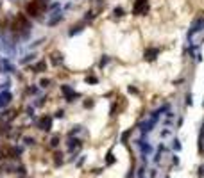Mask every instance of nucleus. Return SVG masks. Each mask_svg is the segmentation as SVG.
Listing matches in <instances>:
<instances>
[{
  "label": "nucleus",
  "mask_w": 204,
  "mask_h": 178,
  "mask_svg": "<svg viewBox=\"0 0 204 178\" xmlns=\"http://www.w3.org/2000/svg\"><path fill=\"white\" fill-rule=\"evenodd\" d=\"M59 89H61L63 98H65L68 103H73V102H77V100L81 98V93H77L70 84H61V85H59Z\"/></svg>",
  "instance_id": "nucleus-2"
},
{
  "label": "nucleus",
  "mask_w": 204,
  "mask_h": 178,
  "mask_svg": "<svg viewBox=\"0 0 204 178\" xmlns=\"http://www.w3.org/2000/svg\"><path fill=\"white\" fill-rule=\"evenodd\" d=\"M9 2H13V4H16V2H20V0H9Z\"/></svg>",
  "instance_id": "nucleus-44"
},
{
  "label": "nucleus",
  "mask_w": 204,
  "mask_h": 178,
  "mask_svg": "<svg viewBox=\"0 0 204 178\" xmlns=\"http://www.w3.org/2000/svg\"><path fill=\"white\" fill-rule=\"evenodd\" d=\"M23 142H25L27 146H34V144H36V139H34V137H29V135H27V137H23Z\"/></svg>",
  "instance_id": "nucleus-34"
},
{
  "label": "nucleus",
  "mask_w": 204,
  "mask_h": 178,
  "mask_svg": "<svg viewBox=\"0 0 204 178\" xmlns=\"http://www.w3.org/2000/svg\"><path fill=\"white\" fill-rule=\"evenodd\" d=\"M0 71L4 73V75H13L16 73V66L13 64V59H9V57H0Z\"/></svg>",
  "instance_id": "nucleus-7"
},
{
  "label": "nucleus",
  "mask_w": 204,
  "mask_h": 178,
  "mask_svg": "<svg viewBox=\"0 0 204 178\" xmlns=\"http://www.w3.org/2000/svg\"><path fill=\"white\" fill-rule=\"evenodd\" d=\"M84 162H86V155H82V157L79 158V160H77V167H81V166H82Z\"/></svg>",
  "instance_id": "nucleus-39"
},
{
  "label": "nucleus",
  "mask_w": 204,
  "mask_h": 178,
  "mask_svg": "<svg viewBox=\"0 0 204 178\" xmlns=\"http://www.w3.org/2000/svg\"><path fill=\"white\" fill-rule=\"evenodd\" d=\"M84 82H86V84H99V78L95 77V75H88V77L84 78Z\"/></svg>",
  "instance_id": "nucleus-29"
},
{
  "label": "nucleus",
  "mask_w": 204,
  "mask_h": 178,
  "mask_svg": "<svg viewBox=\"0 0 204 178\" xmlns=\"http://www.w3.org/2000/svg\"><path fill=\"white\" fill-rule=\"evenodd\" d=\"M49 4H50V0H29V2L25 4V11H23V13L27 14L30 20L39 21L43 18V14L47 13Z\"/></svg>",
  "instance_id": "nucleus-1"
},
{
  "label": "nucleus",
  "mask_w": 204,
  "mask_h": 178,
  "mask_svg": "<svg viewBox=\"0 0 204 178\" xmlns=\"http://www.w3.org/2000/svg\"><path fill=\"white\" fill-rule=\"evenodd\" d=\"M127 91H129V94H140V89L138 87H134V85H129Z\"/></svg>",
  "instance_id": "nucleus-37"
},
{
  "label": "nucleus",
  "mask_w": 204,
  "mask_h": 178,
  "mask_svg": "<svg viewBox=\"0 0 204 178\" xmlns=\"http://www.w3.org/2000/svg\"><path fill=\"white\" fill-rule=\"evenodd\" d=\"M158 55H160V48H154V46H149V48L145 50V54H143L145 61H149V63L156 61V59H158Z\"/></svg>",
  "instance_id": "nucleus-14"
},
{
  "label": "nucleus",
  "mask_w": 204,
  "mask_h": 178,
  "mask_svg": "<svg viewBox=\"0 0 204 178\" xmlns=\"http://www.w3.org/2000/svg\"><path fill=\"white\" fill-rule=\"evenodd\" d=\"M25 94H30V96H38L39 94V87L38 84H29L25 87Z\"/></svg>",
  "instance_id": "nucleus-17"
},
{
  "label": "nucleus",
  "mask_w": 204,
  "mask_h": 178,
  "mask_svg": "<svg viewBox=\"0 0 204 178\" xmlns=\"http://www.w3.org/2000/svg\"><path fill=\"white\" fill-rule=\"evenodd\" d=\"M65 20V11L61 9V11H56V13H52L49 14V20H47V27L49 28H54V27H58L61 21Z\"/></svg>",
  "instance_id": "nucleus-8"
},
{
  "label": "nucleus",
  "mask_w": 204,
  "mask_h": 178,
  "mask_svg": "<svg viewBox=\"0 0 204 178\" xmlns=\"http://www.w3.org/2000/svg\"><path fill=\"white\" fill-rule=\"evenodd\" d=\"M95 18H97V13H95L93 9H90V11H86V13H84V16H82V21H84V23H91Z\"/></svg>",
  "instance_id": "nucleus-18"
},
{
  "label": "nucleus",
  "mask_w": 204,
  "mask_h": 178,
  "mask_svg": "<svg viewBox=\"0 0 204 178\" xmlns=\"http://www.w3.org/2000/svg\"><path fill=\"white\" fill-rule=\"evenodd\" d=\"M61 9H63V6H61V2H59V0H50L47 13L52 14V13H56V11H61Z\"/></svg>",
  "instance_id": "nucleus-16"
},
{
  "label": "nucleus",
  "mask_w": 204,
  "mask_h": 178,
  "mask_svg": "<svg viewBox=\"0 0 204 178\" xmlns=\"http://www.w3.org/2000/svg\"><path fill=\"white\" fill-rule=\"evenodd\" d=\"M54 118H56V119H61V118H65V111H63V109H59L58 112L54 114Z\"/></svg>",
  "instance_id": "nucleus-38"
},
{
  "label": "nucleus",
  "mask_w": 204,
  "mask_h": 178,
  "mask_svg": "<svg viewBox=\"0 0 204 178\" xmlns=\"http://www.w3.org/2000/svg\"><path fill=\"white\" fill-rule=\"evenodd\" d=\"M36 128H39L41 132H50L52 130V123H54V118L50 114H43L41 118H36Z\"/></svg>",
  "instance_id": "nucleus-3"
},
{
  "label": "nucleus",
  "mask_w": 204,
  "mask_h": 178,
  "mask_svg": "<svg viewBox=\"0 0 204 178\" xmlns=\"http://www.w3.org/2000/svg\"><path fill=\"white\" fill-rule=\"evenodd\" d=\"M113 14H115L117 18H122V16H125V9L124 7H120V6H117L115 9H113Z\"/></svg>",
  "instance_id": "nucleus-25"
},
{
  "label": "nucleus",
  "mask_w": 204,
  "mask_h": 178,
  "mask_svg": "<svg viewBox=\"0 0 204 178\" xmlns=\"http://www.w3.org/2000/svg\"><path fill=\"white\" fill-rule=\"evenodd\" d=\"M201 32H204V16H199L197 20H193V23H192V27H190L188 30V41H192L193 39V36L195 34H201Z\"/></svg>",
  "instance_id": "nucleus-6"
},
{
  "label": "nucleus",
  "mask_w": 204,
  "mask_h": 178,
  "mask_svg": "<svg viewBox=\"0 0 204 178\" xmlns=\"http://www.w3.org/2000/svg\"><path fill=\"white\" fill-rule=\"evenodd\" d=\"M43 41H45V37H39V39H36V41L29 43V50H34V48H38V46H41Z\"/></svg>",
  "instance_id": "nucleus-26"
},
{
  "label": "nucleus",
  "mask_w": 204,
  "mask_h": 178,
  "mask_svg": "<svg viewBox=\"0 0 204 178\" xmlns=\"http://www.w3.org/2000/svg\"><path fill=\"white\" fill-rule=\"evenodd\" d=\"M4 151H6V158H9V160H18L23 153V148L20 144H9V146L4 148Z\"/></svg>",
  "instance_id": "nucleus-5"
},
{
  "label": "nucleus",
  "mask_w": 204,
  "mask_h": 178,
  "mask_svg": "<svg viewBox=\"0 0 204 178\" xmlns=\"http://www.w3.org/2000/svg\"><path fill=\"white\" fill-rule=\"evenodd\" d=\"M59 141H61V139H59V135H58V134L52 135L50 141H49V146H50V148H58V146H59Z\"/></svg>",
  "instance_id": "nucleus-23"
},
{
  "label": "nucleus",
  "mask_w": 204,
  "mask_h": 178,
  "mask_svg": "<svg viewBox=\"0 0 204 178\" xmlns=\"http://www.w3.org/2000/svg\"><path fill=\"white\" fill-rule=\"evenodd\" d=\"M84 27H86V23H84V21H81V23H77V25H72L70 30H68V37H73V36L81 34V32L84 30Z\"/></svg>",
  "instance_id": "nucleus-15"
},
{
  "label": "nucleus",
  "mask_w": 204,
  "mask_h": 178,
  "mask_svg": "<svg viewBox=\"0 0 204 178\" xmlns=\"http://www.w3.org/2000/svg\"><path fill=\"white\" fill-rule=\"evenodd\" d=\"M106 164H115V155H113V151H108V155H106Z\"/></svg>",
  "instance_id": "nucleus-35"
},
{
  "label": "nucleus",
  "mask_w": 204,
  "mask_h": 178,
  "mask_svg": "<svg viewBox=\"0 0 204 178\" xmlns=\"http://www.w3.org/2000/svg\"><path fill=\"white\" fill-rule=\"evenodd\" d=\"M131 132H132V130H125L124 134L120 135V142H124V144H125V142H127V139H129V135H131Z\"/></svg>",
  "instance_id": "nucleus-33"
},
{
  "label": "nucleus",
  "mask_w": 204,
  "mask_h": 178,
  "mask_svg": "<svg viewBox=\"0 0 204 178\" xmlns=\"http://www.w3.org/2000/svg\"><path fill=\"white\" fill-rule=\"evenodd\" d=\"M25 114H27L29 118H32V119L36 121V109H34V107H32V105H29V107H27V109H25Z\"/></svg>",
  "instance_id": "nucleus-27"
},
{
  "label": "nucleus",
  "mask_w": 204,
  "mask_h": 178,
  "mask_svg": "<svg viewBox=\"0 0 204 178\" xmlns=\"http://www.w3.org/2000/svg\"><path fill=\"white\" fill-rule=\"evenodd\" d=\"M72 7H73V2H68V4H65V6H63V11H70Z\"/></svg>",
  "instance_id": "nucleus-40"
},
{
  "label": "nucleus",
  "mask_w": 204,
  "mask_h": 178,
  "mask_svg": "<svg viewBox=\"0 0 204 178\" xmlns=\"http://www.w3.org/2000/svg\"><path fill=\"white\" fill-rule=\"evenodd\" d=\"M109 63H111V57H109V55H102V57H100V63H99V68H100V70H104V68H106Z\"/></svg>",
  "instance_id": "nucleus-22"
},
{
  "label": "nucleus",
  "mask_w": 204,
  "mask_h": 178,
  "mask_svg": "<svg viewBox=\"0 0 204 178\" xmlns=\"http://www.w3.org/2000/svg\"><path fill=\"white\" fill-rule=\"evenodd\" d=\"M13 102V93L7 89H2L0 91V109H7Z\"/></svg>",
  "instance_id": "nucleus-10"
},
{
  "label": "nucleus",
  "mask_w": 204,
  "mask_h": 178,
  "mask_svg": "<svg viewBox=\"0 0 204 178\" xmlns=\"http://www.w3.org/2000/svg\"><path fill=\"white\" fill-rule=\"evenodd\" d=\"M163 151H165V144H160V146H158V151H156V155H154V164L161 162V155H163Z\"/></svg>",
  "instance_id": "nucleus-19"
},
{
  "label": "nucleus",
  "mask_w": 204,
  "mask_h": 178,
  "mask_svg": "<svg viewBox=\"0 0 204 178\" xmlns=\"http://www.w3.org/2000/svg\"><path fill=\"white\" fill-rule=\"evenodd\" d=\"M63 153H61V151H56V153H54V164H56V166H61V164H63Z\"/></svg>",
  "instance_id": "nucleus-24"
},
{
  "label": "nucleus",
  "mask_w": 204,
  "mask_h": 178,
  "mask_svg": "<svg viewBox=\"0 0 204 178\" xmlns=\"http://www.w3.org/2000/svg\"><path fill=\"white\" fill-rule=\"evenodd\" d=\"M49 63H50L54 68H58V66H61V64L65 63V57H63L61 52H52L50 55H49Z\"/></svg>",
  "instance_id": "nucleus-12"
},
{
  "label": "nucleus",
  "mask_w": 204,
  "mask_h": 178,
  "mask_svg": "<svg viewBox=\"0 0 204 178\" xmlns=\"http://www.w3.org/2000/svg\"><path fill=\"white\" fill-rule=\"evenodd\" d=\"M81 130H82V127H81V125H75V127H73L70 132H68V137H75V135L79 134Z\"/></svg>",
  "instance_id": "nucleus-28"
},
{
  "label": "nucleus",
  "mask_w": 204,
  "mask_h": 178,
  "mask_svg": "<svg viewBox=\"0 0 204 178\" xmlns=\"http://www.w3.org/2000/svg\"><path fill=\"white\" fill-rule=\"evenodd\" d=\"M117 111H118V102L115 100L113 105H111V109H109V116H117Z\"/></svg>",
  "instance_id": "nucleus-32"
},
{
  "label": "nucleus",
  "mask_w": 204,
  "mask_h": 178,
  "mask_svg": "<svg viewBox=\"0 0 204 178\" xmlns=\"http://www.w3.org/2000/svg\"><path fill=\"white\" fill-rule=\"evenodd\" d=\"M15 173L16 175H20V176H25V175H27V169H25V166H16Z\"/></svg>",
  "instance_id": "nucleus-30"
},
{
  "label": "nucleus",
  "mask_w": 204,
  "mask_h": 178,
  "mask_svg": "<svg viewBox=\"0 0 204 178\" xmlns=\"http://www.w3.org/2000/svg\"><path fill=\"white\" fill-rule=\"evenodd\" d=\"M167 135H170V128H165V130L161 132V137H163V139H165Z\"/></svg>",
  "instance_id": "nucleus-41"
},
{
  "label": "nucleus",
  "mask_w": 204,
  "mask_h": 178,
  "mask_svg": "<svg viewBox=\"0 0 204 178\" xmlns=\"http://www.w3.org/2000/svg\"><path fill=\"white\" fill-rule=\"evenodd\" d=\"M6 158V151H4V148H0V160H4Z\"/></svg>",
  "instance_id": "nucleus-43"
},
{
  "label": "nucleus",
  "mask_w": 204,
  "mask_h": 178,
  "mask_svg": "<svg viewBox=\"0 0 204 178\" xmlns=\"http://www.w3.org/2000/svg\"><path fill=\"white\" fill-rule=\"evenodd\" d=\"M149 11H151L149 0H134V6H132V14L134 16H147Z\"/></svg>",
  "instance_id": "nucleus-4"
},
{
  "label": "nucleus",
  "mask_w": 204,
  "mask_h": 178,
  "mask_svg": "<svg viewBox=\"0 0 204 178\" xmlns=\"http://www.w3.org/2000/svg\"><path fill=\"white\" fill-rule=\"evenodd\" d=\"M186 105H192V94H186Z\"/></svg>",
  "instance_id": "nucleus-42"
},
{
  "label": "nucleus",
  "mask_w": 204,
  "mask_h": 178,
  "mask_svg": "<svg viewBox=\"0 0 204 178\" xmlns=\"http://www.w3.org/2000/svg\"><path fill=\"white\" fill-rule=\"evenodd\" d=\"M93 105H95V102L91 98H86L84 102H82V107H84V109H91Z\"/></svg>",
  "instance_id": "nucleus-31"
},
{
  "label": "nucleus",
  "mask_w": 204,
  "mask_h": 178,
  "mask_svg": "<svg viewBox=\"0 0 204 178\" xmlns=\"http://www.w3.org/2000/svg\"><path fill=\"white\" fill-rule=\"evenodd\" d=\"M82 146V141H81L79 137H68V141H66V150L70 151V153H77V150Z\"/></svg>",
  "instance_id": "nucleus-11"
},
{
  "label": "nucleus",
  "mask_w": 204,
  "mask_h": 178,
  "mask_svg": "<svg viewBox=\"0 0 204 178\" xmlns=\"http://www.w3.org/2000/svg\"><path fill=\"white\" fill-rule=\"evenodd\" d=\"M172 148H174L175 151H179V150H181V141H179L177 137H175L174 141H172Z\"/></svg>",
  "instance_id": "nucleus-36"
},
{
  "label": "nucleus",
  "mask_w": 204,
  "mask_h": 178,
  "mask_svg": "<svg viewBox=\"0 0 204 178\" xmlns=\"http://www.w3.org/2000/svg\"><path fill=\"white\" fill-rule=\"evenodd\" d=\"M45 103H47V96H39V98H36L30 105L34 107V109H39V107H43Z\"/></svg>",
  "instance_id": "nucleus-20"
},
{
  "label": "nucleus",
  "mask_w": 204,
  "mask_h": 178,
  "mask_svg": "<svg viewBox=\"0 0 204 178\" xmlns=\"http://www.w3.org/2000/svg\"><path fill=\"white\" fill-rule=\"evenodd\" d=\"M52 84H54V82H52L50 78L43 77V78H41V80H39V84H38V85H39V87H41V89H49V87H50Z\"/></svg>",
  "instance_id": "nucleus-21"
},
{
  "label": "nucleus",
  "mask_w": 204,
  "mask_h": 178,
  "mask_svg": "<svg viewBox=\"0 0 204 178\" xmlns=\"http://www.w3.org/2000/svg\"><path fill=\"white\" fill-rule=\"evenodd\" d=\"M27 70L32 71V73H38V75H39V73H45V71H47V61H45V59H39L36 63L29 64Z\"/></svg>",
  "instance_id": "nucleus-9"
},
{
  "label": "nucleus",
  "mask_w": 204,
  "mask_h": 178,
  "mask_svg": "<svg viewBox=\"0 0 204 178\" xmlns=\"http://www.w3.org/2000/svg\"><path fill=\"white\" fill-rule=\"evenodd\" d=\"M36 57H38L36 52H29V54H25V55L20 57L18 63H20V66H29V64H32L34 61H36Z\"/></svg>",
  "instance_id": "nucleus-13"
}]
</instances>
